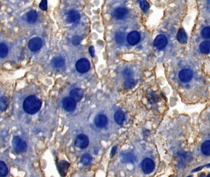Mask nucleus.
<instances>
[{
  "instance_id": "obj_1",
  "label": "nucleus",
  "mask_w": 210,
  "mask_h": 177,
  "mask_svg": "<svg viewBox=\"0 0 210 177\" xmlns=\"http://www.w3.org/2000/svg\"><path fill=\"white\" fill-rule=\"evenodd\" d=\"M41 107V101L35 95H30L25 99L23 103L24 111L29 114H35Z\"/></svg>"
},
{
  "instance_id": "obj_2",
  "label": "nucleus",
  "mask_w": 210,
  "mask_h": 177,
  "mask_svg": "<svg viewBox=\"0 0 210 177\" xmlns=\"http://www.w3.org/2000/svg\"><path fill=\"white\" fill-rule=\"evenodd\" d=\"M13 149L17 153L25 152L27 149V144L26 141L19 136H14L12 141Z\"/></svg>"
},
{
  "instance_id": "obj_3",
  "label": "nucleus",
  "mask_w": 210,
  "mask_h": 177,
  "mask_svg": "<svg viewBox=\"0 0 210 177\" xmlns=\"http://www.w3.org/2000/svg\"><path fill=\"white\" fill-rule=\"evenodd\" d=\"M75 68L78 72L80 73H84L88 72L90 69V63L86 59H81L78 60L75 64Z\"/></svg>"
},
{
  "instance_id": "obj_4",
  "label": "nucleus",
  "mask_w": 210,
  "mask_h": 177,
  "mask_svg": "<svg viewBox=\"0 0 210 177\" xmlns=\"http://www.w3.org/2000/svg\"><path fill=\"white\" fill-rule=\"evenodd\" d=\"M155 162L150 158L144 159L141 164L142 170L145 174L151 173L155 169Z\"/></svg>"
},
{
  "instance_id": "obj_5",
  "label": "nucleus",
  "mask_w": 210,
  "mask_h": 177,
  "mask_svg": "<svg viewBox=\"0 0 210 177\" xmlns=\"http://www.w3.org/2000/svg\"><path fill=\"white\" fill-rule=\"evenodd\" d=\"M89 138L84 134L78 135L75 140V145L80 149H85L89 145Z\"/></svg>"
},
{
  "instance_id": "obj_6",
  "label": "nucleus",
  "mask_w": 210,
  "mask_h": 177,
  "mask_svg": "<svg viewBox=\"0 0 210 177\" xmlns=\"http://www.w3.org/2000/svg\"><path fill=\"white\" fill-rule=\"evenodd\" d=\"M43 46V41L41 38L35 37L32 38L28 43V48L32 52L39 50Z\"/></svg>"
},
{
  "instance_id": "obj_7",
  "label": "nucleus",
  "mask_w": 210,
  "mask_h": 177,
  "mask_svg": "<svg viewBox=\"0 0 210 177\" xmlns=\"http://www.w3.org/2000/svg\"><path fill=\"white\" fill-rule=\"evenodd\" d=\"M193 78V72L190 69H183L179 73V79L182 83H188Z\"/></svg>"
},
{
  "instance_id": "obj_8",
  "label": "nucleus",
  "mask_w": 210,
  "mask_h": 177,
  "mask_svg": "<svg viewBox=\"0 0 210 177\" xmlns=\"http://www.w3.org/2000/svg\"><path fill=\"white\" fill-rule=\"evenodd\" d=\"M154 46L160 50L164 49L168 44V39L163 34H159L157 36L153 42Z\"/></svg>"
},
{
  "instance_id": "obj_9",
  "label": "nucleus",
  "mask_w": 210,
  "mask_h": 177,
  "mask_svg": "<svg viewBox=\"0 0 210 177\" xmlns=\"http://www.w3.org/2000/svg\"><path fill=\"white\" fill-rule=\"evenodd\" d=\"M62 105L65 110L68 112H72L76 107V102L70 97H65L62 100Z\"/></svg>"
},
{
  "instance_id": "obj_10",
  "label": "nucleus",
  "mask_w": 210,
  "mask_h": 177,
  "mask_svg": "<svg viewBox=\"0 0 210 177\" xmlns=\"http://www.w3.org/2000/svg\"><path fill=\"white\" fill-rule=\"evenodd\" d=\"M141 35L136 31L130 32L127 36V41L131 46H135L140 41Z\"/></svg>"
},
{
  "instance_id": "obj_11",
  "label": "nucleus",
  "mask_w": 210,
  "mask_h": 177,
  "mask_svg": "<svg viewBox=\"0 0 210 177\" xmlns=\"http://www.w3.org/2000/svg\"><path fill=\"white\" fill-rule=\"evenodd\" d=\"M177 157L179 159V162L181 164H185L186 162H189L192 159L191 153L185 151L178 152Z\"/></svg>"
},
{
  "instance_id": "obj_12",
  "label": "nucleus",
  "mask_w": 210,
  "mask_h": 177,
  "mask_svg": "<svg viewBox=\"0 0 210 177\" xmlns=\"http://www.w3.org/2000/svg\"><path fill=\"white\" fill-rule=\"evenodd\" d=\"M120 157L121 162L123 163L134 164L136 161V157L131 153H122Z\"/></svg>"
},
{
  "instance_id": "obj_13",
  "label": "nucleus",
  "mask_w": 210,
  "mask_h": 177,
  "mask_svg": "<svg viewBox=\"0 0 210 177\" xmlns=\"http://www.w3.org/2000/svg\"><path fill=\"white\" fill-rule=\"evenodd\" d=\"M70 98L75 100L76 102H80L83 98V91L82 89L79 88H74V89L72 90L70 92Z\"/></svg>"
},
{
  "instance_id": "obj_14",
  "label": "nucleus",
  "mask_w": 210,
  "mask_h": 177,
  "mask_svg": "<svg viewBox=\"0 0 210 177\" xmlns=\"http://www.w3.org/2000/svg\"><path fill=\"white\" fill-rule=\"evenodd\" d=\"M70 167V164L66 161H60L57 165V169L61 176L64 177Z\"/></svg>"
},
{
  "instance_id": "obj_15",
  "label": "nucleus",
  "mask_w": 210,
  "mask_h": 177,
  "mask_svg": "<svg viewBox=\"0 0 210 177\" xmlns=\"http://www.w3.org/2000/svg\"><path fill=\"white\" fill-rule=\"evenodd\" d=\"M107 121V118L103 114L98 115L97 116H95L94 119V123L95 126L99 128H102L104 126H106Z\"/></svg>"
},
{
  "instance_id": "obj_16",
  "label": "nucleus",
  "mask_w": 210,
  "mask_h": 177,
  "mask_svg": "<svg viewBox=\"0 0 210 177\" xmlns=\"http://www.w3.org/2000/svg\"><path fill=\"white\" fill-rule=\"evenodd\" d=\"M80 19V15L76 11H70L67 15L66 20L68 23H74L78 21Z\"/></svg>"
},
{
  "instance_id": "obj_17",
  "label": "nucleus",
  "mask_w": 210,
  "mask_h": 177,
  "mask_svg": "<svg viewBox=\"0 0 210 177\" xmlns=\"http://www.w3.org/2000/svg\"><path fill=\"white\" fill-rule=\"evenodd\" d=\"M51 64L54 68L60 69L64 67L65 60L64 59L60 56L55 57L51 60Z\"/></svg>"
},
{
  "instance_id": "obj_18",
  "label": "nucleus",
  "mask_w": 210,
  "mask_h": 177,
  "mask_svg": "<svg viewBox=\"0 0 210 177\" xmlns=\"http://www.w3.org/2000/svg\"><path fill=\"white\" fill-rule=\"evenodd\" d=\"M38 13L35 11H30L26 14V20L30 23L36 22L38 20Z\"/></svg>"
},
{
  "instance_id": "obj_19",
  "label": "nucleus",
  "mask_w": 210,
  "mask_h": 177,
  "mask_svg": "<svg viewBox=\"0 0 210 177\" xmlns=\"http://www.w3.org/2000/svg\"><path fill=\"white\" fill-rule=\"evenodd\" d=\"M178 41L182 44H186L187 42V35L186 31L183 29H180L176 36Z\"/></svg>"
},
{
  "instance_id": "obj_20",
  "label": "nucleus",
  "mask_w": 210,
  "mask_h": 177,
  "mask_svg": "<svg viewBox=\"0 0 210 177\" xmlns=\"http://www.w3.org/2000/svg\"><path fill=\"white\" fill-rule=\"evenodd\" d=\"M127 10L125 7H118L114 11V17L117 19H121L126 15Z\"/></svg>"
},
{
  "instance_id": "obj_21",
  "label": "nucleus",
  "mask_w": 210,
  "mask_h": 177,
  "mask_svg": "<svg viewBox=\"0 0 210 177\" xmlns=\"http://www.w3.org/2000/svg\"><path fill=\"white\" fill-rule=\"evenodd\" d=\"M200 50L204 54H208L210 52V42L204 41L200 44Z\"/></svg>"
},
{
  "instance_id": "obj_22",
  "label": "nucleus",
  "mask_w": 210,
  "mask_h": 177,
  "mask_svg": "<svg viewBox=\"0 0 210 177\" xmlns=\"http://www.w3.org/2000/svg\"><path fill=\"white\" fill-rule=\"evenodd\" d=\"M125 114L123 113V111H121L120 110L117 111L114 115V119L115 121L116 122L117 124H118V125H121L123 124V123L125 121Z\"/></svg>"
},
{
  "instance_id": "obj_23",
  "label": "nucleus",
  "mask_w": 210,
  "mask_h": 177,
  "mask_svg": "<svg viewBox=\"0 0 210 177\" xmlns=\"http://www.w3.org/2000/svg\"><path fill=\"white\" fill-rule=\"evenodd\" d=\"M93 161V157L88 153H85L82 155L81 157V162L84 165L87 166L91 164Z\"/></svg>"
},
{
  "instance_id": "obj_24",
  "label": "nucleus",
  "mask_w": 210,
  "mask_h": 177,
  "mask_svg": "<svg viewBox=\"0 0 210 177\" xmlns=\"http://www.w3.org/2000/svg\"><path fill=\"white\" fill-rule=\"evenodd\" d=\"M10 102L5 97H0V112H3L8 108Z\"/></svg>"
},
{
  "instance_id": "obj_25",
  "label": "nucleus",
  "mask_w": 210,
  "mask_h": 177,
  "mask_svg": "<svg viewBox=\"0 0 210 177\" xmlns=\"http://www.w3.org/2000/svg\"><path fill=\"white\" fill-rule=\"evenodd\" d=\"M201 150H202V153L205 156L210 155V141L207 140L202 144V147H201Z\"/></svg>"
},
{
  "instance_id": "obj_26",
  "label": "nucleus",
  "mask_w": 210,
  "mask_h": 177,
  "mask_svg": "<svg viewBox=\"0 0 210 177\" xmlns=\"http://www.w3.org/2000/svg\"><path fill=\"white\" fill-rule=\"evenodd\" d=\"M8 173V168L6 164L0 161V177H5Z\"/></svg>"
},
{
  "instance_id": "obj_27",
  "label": "nucleus",
  "mask_w": 210,
  "mask_h": 177,
  "mask_svg": "<svg viewBox=\"0 0 210 177\" xmlns=\"http://www.w3.org/2000/svg\"><path fill=\"white\" fill-rule=\"evenodd\" d=\"M8 54V48L4 43H0V58H4Z\"/></svg>"
},
{
  "instance_id": "obj_28",
  "label": "nucleus",
  "mask_w": 210,
  "mask_h": 177,
  "mask_svg": "<svg viewBox=\"0 0 210 177\" xmlns=\"http://www.w3.org/2000/svg\"><path fill=\"white\" fill-rule=\"evenodd\" d=\"M115 39L117 42L118 44L123 43L125 39V34L121 31H118L115 34Z\"/></svg>"
},
{
  "instance_id": "obj_29",
  "label": "nucleus",
  "mask_w": 210,
  "mask_h": 177,
  "mask_svg": "<svg viewBox=\"0 0 210 177\" xmlns=\"http://www.w3.org/2000/svg\"><path fill=\"white\" fill-rule=\"evenodd\" d=\"M135 84V81L133 79L131 78H129L126 80H125V81L124 82V87L125 88H130L131 87H132Z\"/></svg>"
},
{
  "instance_id": "obj_30",
  "label": "nucleus",
  "mask_w": 210,
  "mask_h": 177,
  "mask_svg": "<svg viewBox=\"0 0 210 177\" xmlns=\"http://www.w3.org/2000/svg\"><path fill=\"white\" fill-rule=\"evenodd\" d=\"M139 3L140 4V7H141V8L142 9L143 12H146L150 7L149 4H148V2L146 1H139Z\"/></svg>"
},
{
  "instance_id": "obj_31",
  "label": "nucleus",
  "mask_w": 210,
  "mask_h": 177,
  "mask_svg": "<svg viewBox=\"0 0 210 177\" xmlns=\"http://www.w3.org/2000/svg\"><path fill=\"white\" fill-rule=\"evenodd\" d=\"M201 34L203 38L209 39L210 38V29L209 27L204 28L202 31H201Z\"/></svg>"
},
{
  "instance_id": "obj_32",
  "label": "nucleus",
  "mask_w": 210,
  "mask_h": 177,
  "mask_svg": "<svg viewBox=\"0 0 210 177\" xmlns=\"http://www.w3.org/2000/svg\"><path fill=\"white\" fill-rule=\"evenodd\" d=\"M81 42V37L80 36H78V35H76V36L73 37L72 39V43L73 44L74 46H77Z\"/></svg>"
},
{
  "instance_id": "obj_33",
  "label": "nucleus",
  "mask_w": 210,
  "mask_h": 177,
  "mask_svg": "<svg viewBox=\"0 0 210 177\" xmlns=\"http://www.w3.org/2000/svg\"><path fill=\"white\" fill-rule=\"evenodd\" d=\"M40 8L43 11H47L48 10V2L46 0H43L41 1L40 5Z\"/></svg>"
},
{
  "instance_id": "obj_34",
  "label": "nucleus",
  "mask_w": 210,
  "mask_h": 177,
  "mask_svg": "<svg viewBox=\"0 0 210 177\" xmlns=\"http://www.w3.org/2000/svg\"><path fill=\"white\" fill-rule=\"evenodd\" d=\"M123 75L125 78H131V76H132V72H131V71L129 69L127 68L123 71Z\"/></svg>"
},
{
  "instance_id": "obj_35",
  "label": "nucleus",
  "mask_w": 210,
  "mask_h": 177,
  "mask_svg": "<svg viewBox=\"0 0 210 177\" xmlns=\"http://www.w3.org/2000/svg\"><path fill=\"white\" fill-rule=\"evenodd\" d=\"M117 146H113L111 150V153H110V156L111 157H113L115 156L116 152H117Z\"/></svg>"
},
{
  "instance_id": "obj_36",
  "label": "nucleus",
  "mask_w": 210,
  "mask_h": 177,
  "mask_svg": "<svg viewBox=\"0 0 210 177\" xmlns=\"http://www.w3.org/2000/svg\"><path fill=\"white\" fill-rule=\"evenodd\" d=\"M89 51H90V54L91 56L92 57H94V56H95V50H94V48L93 46H91L89 48Z\"/></svg>"
},
{
  "instance_id": "obj_37",
  "label": "nucleus",
  "mask_w": 210,
  "mask_h": 177,
  "mask_svg": "<svg viewBox=\"0 0 210 177\" xmlns=\"http://www.w3.org/2000/svg\"><path fill=\"white\" fill-rule=\"evenodd\" d=\"M203 168V166H200V167H198L197 168H196V169H194L193 170H192V172H199L201 170H202V169Z\"/></svg>"
},
{
  "instance_id": "obj_38",
  "label": "nucleus",
  "mask_w": 210,
  "mask_h": 177,
  "mask_svg": "<svg viewBox=\"0 0 210 177\" xmlns=\"http://www.w3.org/2000/svg\"><path fill=\"white\" fill-rule=\"evenodd\" d=\"M200 177H205V175L204 173H201L200 175H199Z\"/></svg>"
},
{
  "instance_id": "obj_39",
  "label": "nucleus",
  "mask_w": 210,
  "mask_h": 177,
  "mask_svg": "<svg viewBox=\"0 0 210 177\" xmlns=\"http://www.w3.org/2000/svg\"><path fill=\"white\" fill-rule=\"evenodd\" d=\"M209 166H210V164H208V165H206V167H207V168H209Z\"/></svg>"
},
{
  "instance_id": "obj_40",
  "label": "nucleus",
  "mask_w": 210,
  "mask_h": 177,
  "mask_svg": "<svg viewBox=\"0 0 210 177\" xmlns=\"http://www.w3.org/2000/svg\"><path fill=\"white\" fill-rule=\"evenodd\" d=\"M206 177H210V174H208V176H207Z\"/></svg>"
},
{
  "instance_id": "obj_41",
  "label": "nucleus",
  "mask_w": 210,
  "mask_h": 177,
  "mask_svg": "<svg viewBox=\"0 0 210 177\" xmlns=\"http://www.w3.org/2000/svg\"><path fill=\"white\" fill-rule=\"evenodd\" d=\"M187 177H192V175H189V176H188Z\"/></svg>"
}]
</instances>
